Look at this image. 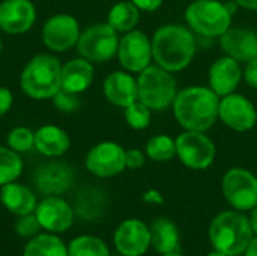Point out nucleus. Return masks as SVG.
Listing matches in <instances>:
<instances>
[{
    "label": "nucleus",
    "instance_id": "obj_22",
    "mask_svg": "<svg viewBox=\"0 0 257 256\" xmlns=\"http://www.w3.org/2000/svg\"><path fill=\"white\" fill-rule=\"evenodd\" d=\"M0 202L8 211L14 213L17 216H26V214L35 213V210L38 207L35 193L29 187L18 184L15 181L2 186Z\"/></svg>",
    "mask_w": 257,
    "mask_h": 256
},
{
    "label": "nucleus",
    "instance_id": "obj_12",
    "mask_svg": "<svg viewBox=\"0 0 257 256\" xmlns=\"http://www.w3.org/2000/svg\"><path fill=\"white\" fill-rule=\"evenodd\" d=\"M86 169L98 178H111L125 170V149L116 142H99L89 149Z\"/></svg>",
    "mask_w": 257,
    "mask_h": 256
},
{
    "label": "nucleus",
    "instance_id": "obj_24",
    "mask_svg": "<svg viewBox=\"0 0 257 256\" xmlns=\"http://www.w3.org/2000/svg\"><path fill=\"white\" fill-rule=\"evenodd\" d=\"M149 231H151V244L157 252L163 255L179 252L181 247L179 231L172 220L166 217H160L152 222Z\"/></svg>",
    "mask_w": 257,
    "mask_h": 256
},
{
    "label": "nucleus",
    "instance_id": "obj_10",
    "mask_svg": "<svg viewBox=\"0 0 257 256\" xmlns=\"http://www.w3.org/2000/svg\"><path fill=\"white\" fill-rule=\"evenodd\" d=\"M117 59L120 66L131 72L140 74L149 65H152V44L151 38L142 30H131L123 33L119 39Z\"/></svg>",
    "mask_w": 257,
    "mask_h": 256
},
{
    "label": "nucleus",
    "instance_id": "obj_39",
    "mask_svg": "<svg viewBox=\"0 0 257 256\" xmlns=\"http://www.w3.org/2000/svg\"><path fill=\"white\" fill-rule=\"evenodd\" d=\"M233 3L247 11H257V0H233Z\"/></svg>",
    "mask_w": 257,
    "mask_h": 256
},
{
    "label": "nucleus",
    "instance_id": "obj_3",
    "mask_svg": "<svg viewBox=\"0 0 257 256\" xmlns=\"http://www.w3.org/2000/svg\"><path fill=\"white\" fill-rule=\"evenodd\" d=\"M20 88L32 100H51L62 89V63L47 53L33 56L20 74Z\"/></svg>",
    "mask_w": 257,
    "mask_h": 256
},
{
    "label": "nucleus",
    "instance_id": "obj_15",
    "mask_svg": "<svg viewBox=\"0 0 257 256\" xmlns=\"http://www.w3.org/2000/svg\"><path fill=\"white\" fill-rule=\"evenodd\" d=\"M36 21V8L32 0H3L0 3V30L8 35L29 32Z\"/></svg>",
    "mask_w": 257,
    "mask_h": 256
},
{
    "label": "nucleus",
    "instance_id": "obj_20",
    "mask_svg": "<svg viewBox=\"0 0 257 256\" xmlns=\"http://www.w3.org/2000/svg\"><path fill=\"white\" fill-rule=\"evenodd\" d=\"M102 92L105 100L120 109L128 107L139 100L137 78L128 71H113L102 83Z\"/></svg>",
    "mask_w": 257,
    "mask_h": 256
},
{
    "label": "nucleus",
    "instance_id": "obj_18",
    "mask_svg": "<svg viewBox=\"0 0 257 256\" xmlns=\"http://www.w3.org/2000/svg\"><path fill=\"white\" fill-rule=\"evenodd\" d=\"M35 216L41 228L50 232H65L74 222V210L59 196H47L42 199L35 210Z\"/></svg>",
    "mask_w": 257,
    "mask_h": 256
},
{
    "label": "nucleus",
    "instance_id": "obj_21",
    "mask_svg": "<svg viewBox=\"0 0 257 256\" xmlns=\"http://www.w3.org/2000/svg\"><path fill=\"white\" fill-rule=\"evenodd\" d=\"M95 77L92 62L84 57H75L62 65V89L72 94L86 92Z\"/></svg>",
    "mask_w": 257,
    "mask_h": 256
},
{
    "label": "nucleus",
    "instance_id": "obj_11",
    "mask_svg": "<svg viewBox=\"0 0 257 256\" xmlns=\"http://www.w3.org/2000/svg\"><path fill=\"white\" fill-rule=\"evenodd\" d=\"M80 35V23L71 14H56L50 17L41 30L42 44L54 53H65L75 47Z\"/></svg>",
    "mask_w": 257,
    "mask_h": 256
},
{
    "label": "nucleus",
    "instance_id": "obj_8",
    "mask_svg": "<svg viewBox=\"0 0 257 256\" xmlns=\"http://www.w3.org/2000/svg\"><path fill=\"white\" fill-rule=\"evenodd\" d=\"M176 157L193 170H205L215 160V143L206 133L184 130L176 139Z\"/></svg>",
    "mask_w": 257,
    "mask_h": 256
},
{
    "label": "nucleus",
    "instance_id": "obj_4",
    "mask_svg": "<svg viewBox=\"0 0 257 256\" xmlns=\"http://www.w3.org/2000/svg\"><path fill=\"white\" fill-rule=\"evenodd\" d=\"M253 234L250 219L238 211L220 213L209 226V240L214 249L229 256L244 253Z\"/></svg>",
    "mask_w": 257,
    "mask_h": 256
},
{
    "label": "nucleus",
    "instance_id": "obj_1",
    "mask_svg": "<svg viewBox=\"0 0 257 256\" xmlns=\"http://www.w3.org/2000/svg\"><path fill=\"white\" fill-rule=\"evenodd\" d=\"M151 44L154 62L172 74L188 68L197 53L196 33L179 23L158 27L151 38Z\"/></svg>",
    "mask_w": 257,
    "mask_h": 256
},
{
    "label": "nucleus",
    "instance_id": "obj_7",
    "mask_svg": "<svg viewBox=\"0 0 257 256\" xmlns=\"http://www.w3.org/2000/svg\"><path fill=\"white\" fill-rule=\"evenodd\" d=\"M119 39V33L107 21L96 23L81 32L75 47L80 57L92 63H104L117 54Z\"/></svg>",
    "mask_w": 257,
    "mask_h": 256
},
{
    "label": "nucleus",
    "instance_id": "obj_30",
    "mask_svg": "<svg viewBox=\"0 0 257 256\" xmlns=\"http://www.w3.org/2000/svg\"><path fill=\"white\" fill-rule=\"evenodd\" d=\"M123 118H125V122L128 124V127H131L133 130L142 131L151 125L152 110L148 106H145L142 101L137 100L123 109Z\"/></svg>",
    "mask_w": 257,
    "mask_h": 256
},
{
    "label": "nucleus",
    "instance_id": "obj_28",
    "mask_svg": "<svg viewBox=\"0 0 257 256\" xmlns=\"http://www.w3.org/2000/svg\"><path fill=\"white\" fill-rule=\"evenodd\" d=\"M107 244L93 235H80L68 244V256H108Z\"/></svg>",
    "mask_w": 257,
    "mask_h": 256
},
{
    "label": "nucleus",
    "instance_id": "obj_42",
    "mask_svg": "<svg viewBox=\"0 0 257 256\" xmlns=\"http://www.w3.org/2000/svg\"><path fill=\"white\" fill-rule=\"evenodd\" d=\"M208 256H229L226 255V253H223V252H218V250H215V252H211Z\"/></svg>",
    "mask_w": 257,
    "mask_h": 256
},
{
    "label": "nucleus",
    "instance_id": "obj_31",
    "mask_svg": "<svg viewBox=\"0 0 257 256\" xmlns=\"http://www.w3.org/2000/svg\"><path fill=\"white\" fill-rule=\"evenodd\" d=\"M6 143L18 154L29 152L32 148H35V133L27 127H15L9 131Z\"/></svg>",
    "mask_w": 257,
    "mask_h": 256
},
{
    "label": "nucleus",
    "instance_id": "obj_34",
    "mask_svg": "<svg viewBox=\"0 0 257 256\" xmlns=\"http://www.w3.org/2000/svg\"><path fill=\"white\" fill-rule=\"evenodd\" d=\"M146 152L140 149H126L125 151V166L128 169H140L146 161Z\"/></svg>",
    "mask_w": 257,
    "mask_h": 256
},
{
    "label": "nucleus",
    "instance_id": "obj_16",
    "mask_svg": "<svg viewBox=\"0 0 257 256\" xmlns=\"http://www.w3.org/2000/svg\"><path fill=\"white\" fill-rule=\"evenodd\" d=\"M151 244V231L145 222L128 219L114 232V246L123 256L143 255Z\"/></svg>",
    "mask_w": 257,
    "mask_h": 256
},
{
    "label": "nucleus",
    "instance_id": "obj_13",
    "mask_svg": "<svg viewBox=\"0 0 257 256\" xmlns=\"http://www.w3.org/2000/svg\"><path fill=\"white\" fill-rule=\"evenodd\" d=\"M218 119L236 133H247L257 124L256 106L241 94H229L220 98Z\"/></svg>",
    "mask_w": 257,
    "mask_h": 256
},
{
    "label": "nucleus",
    "instance_id": "obj_43",
    "mask_svg": "<svg viewBox=\"0 0 257 256\" xmlns=\"http://www.w3.org/2000/svg\"><path fill=\"white\" fill-rule=\"evenodd\" d=\"M163 256H184V255H181V253L178 252V253H167V255H163Z\"/></svg>",
    "mask_w": 257,
    "mask_h": 256
},
{
    "label": "nucleus",
    "instance_id": "obj_29",
    "mask_svg": "<svg viewBox=\"0 0 257 256\" xmlns=\"http://www.w3.org/2000/svg\"><path fill=\"white\" fill-rule=\"evenodd\" d=\"M23 174V160L9 146H0V187L14 183Z\"/></svg>",
    "mask_w": 257,
    "mask_h": 256
},
{
    "label": "nucleus",
    "instance_id": "obj_23",
    "mask_svg": "<svg viewBox=\"0 0 257 256\" xmlns=\"http://www.w3.org/2000/svg\"><path fill=\"white\" fill-rule=\"evenodd\" d=\"M71 148V139L57 125H42L35 131V149L45 157H62Z\"/></svg>",
    "mask_w": 257,
    "mask_h": 256
},
{
    "label": "nucleus",
    "instance_id": "obj_41",
    "mask_svg": "<svg viewBox=\"0 0 257 256\" xmlns=\"http://www.w3.org/2000/svg\"><path fill=\"white\" fill-rule=\"evenodd\" d=\"M250 223L253 228V232L257 235V205L251 210V217H250Z\"/></svg>",
    "mask_w": 257,
    "mask_h": 256
},
{
    "label": "nucleus",
    "instance_id": "obj_32",
    "mask_svg": "<svg viewBox=\"0 0 257 256\" xmlns=\"http://www.w3.org/2000/svg\"><path fill=\"white\" fill-rule=\"evenodd\" d=\"M53 104L54 107L62 112V113H72V112H77L81 106V100H80V95L78 94H72V92H68L65 89H60L53 98Z\"/></svg>",
    "mask_w": 257,
    "mask_h": 256
},
{
    "label": "nucleus",
    "instance_id": "obj_35",
    "mask_svg": "<svg viewBox=\"0 0 257 256\" xmlns=\"http://www.w3.org/2000/svg\"><path fill=\"white\" fill-rule=\"evenodd\" d=\"M244 80L253 89H257V56L254 59L248 60L244 68Z\"/></svg>",
    "mask_w": 257,
    "mask_h": 256
},
{
    "label": "nucleus",
    "instance_id": "obj_9",
    "mask_svg": "<svg viewBox=\"0 0 257 256\" xmlns=\"http://www.w3.org/2000/svg\"><path fill=\"white\" fill-rule=\"evenodd\" d=\"M227 202L238 211H251L257 205V177L242 167L229 169L221 181Z\"/></svg>",
    "mask_w": 257,
    "mask_h": 256
},
{
    "label": "nucleus",
    "instance_id": "obj_36",
    "mask_svg": "<svg viewBox=\"0 0 257 256\" xmlns=\"http://www.w3.org/2000/svg\"><path fill=\"white\" fill-rule=\"evenodd\" d=\"M12 104H14L12 92L8 88L0 86V116H5L11 110Z\"/></svg>",
    "mask_w": 257,
    "mask_h": 256
},
{
    "label": "nucleus",
    "instance_id": "obj_44",
    "mask_svg": "<svg viewBox=\"0 0 257 256\" xmlns=\"http://www.w3.org/2000/svg\"><path fill=\"white\" fill-rule=\"evenodd\" d=\"M2 47H3V45H2V39H0V53H2Z\"/></svg>",
    "mask_w": 257,
    "mask_h": 256
},
{
    "label": "nucleus",
    "instance_id": "obj_27",
    "mask_svg": "<svg viewBox=\"0 0 257 256\" xmlns=\"http://www.w3.org/2000/svg\"><path fill=\"white\" fill-rule=\"evenodd\" d=\"M146 157L152 161L164 163L176 157V142L169 134L152 136L145 146Z\"/></svg>",
    "mask_w": 257,
    "mask_h": 256
},
{
    "label": "nucleus",
    "instance_id": "obj_25",
    "mask_svg": "<svg viewBox=\"0 0 257 256\" xmlns=\"http://www.w3.org/2000/svg\"><path fill=\"white\" fill-rule=\"evenodd\" d=\"M140 12L142 11L131 0H122L110 8L107 23L117 33H126L137 27L140 21Z\"/></svg>",
    "mask_w": 257,
    "mask_h": 256
},
{
    "label": "nucleus",
    "instance_id": "obj_26",
    "mask_svg": "<svg viewBox=\"0 0 257 256\" xmlns=\"http://www.w3.org/2000/svg\"><path fill=\"white\" fill-rule=\"evenodd\" d=\"M23 256H68V247L53 234H41L29 240Z\"/></svg>",
    "mask_w": 257,
    "mask_h": 256
},
{
    "label": "nucleus",
    "instance_id": "obj_14",
    "mask_svg": "<svg viewBox=\"0 0 257 256\" xmlns=\"http://www.w3.org/2000/svg\"><path fill=\"white\" fill-rule=\"evenodd\" d=\"M242 78L244 69L241 68V62L226 54L215 59L208 71V86L220 98L236 92Z\"/></svg>",
    "mask_w": 257,
    "mask_h": 256
},
{
    "label": "nucleus",
    "instance_id": "obj_17",
    "mask_svg": "<svg viewBox=\"0 0 257 256\" xmlns=\"http://www.w3.org/2000/svg\"><path fill=\"white\" fill-rule=\"evenodd\" d=\"M74 170L62 161H50L35 172V186L45 196H59L74 184Z\"/></svg>",
    "mask_w": 257,
    "mask_h": 256
},
{
    "label": "nucleus",
    "instance_id": "obj_33",
    "mask_svg": "<svg viewBox=\"0 0 257 256\" xmlns=\"http://www.w3.org/2000/svg\"><path fill=\"white\" fill-rule=\"evenodd\" d=\"M39 229H41V225L33 213L20 216V219L15 223V231L23 238H32L35 234H38Z\"/></svg>",
    "mask_w": 257,
    "mask_h": 256
},
{
    "label": "nucleus",
    "instance_id": "obj_38",
    "mask_svg": "<svg viewBox=\"0 0 257 256\" xmlns=\"http://www.w3.org/2000/svg\"><path fill=\"white\" fill-rule=\"evenodd\" d=\"M143 201L148 204H163V196L157 190H149L143 195Z\"/></svg>",
    "mask_w": 257,
    "mask_h": 256
},
{
    "label": "nucleus",
    "instance_id": "obj_40",
    "mask_svg": "<svg viewBox=\"0 0 257 256\" xmlns=\"http://www.w3.org/2000/svg\"><path fill=\"white\" fill-rule=\"evenodd\" d=\"M245 256H257V237H253L248 247L245 249Z\"/></svg>",
    "mask_w": 257,
    "mask_h": 256
},
{
    "label": "nucleus",
    "instance_id": "obj_6",
    "mask_svg": "<svg viewBox=\"0 0 257 256\" xmlns=\"http://www.w3.org/2000/svg\"><path fill=\"white\" fill-rule=\"evenodd\" d=\"M139 101L152 112H163L173 106L178 95V83L172 72L155 65H149L137 77Z\"/></svg>",
    "mask_w": 257,
    "mask_h": 256
},
{
    "label": "nucleus",
    "instance_id": "obj_37",
    "mask_svg": "<svg viewBox=\"0 0 257 256\" xmlns=\"http://www.w3.org/2000/svg\"><path fill=\"white\" fill-rule=\"evenodd\" d=\"M143 12H155L161 8L164 0H131Z\"/></svg>",
    "mask_w": 257,
    "mask_h": 256
},
{
    "label": "nucleus",
    "instance_id": "obj_2",
    "mask_svg": "<svg viewBox=\"0 0 257 256\" xmlns=\"http://www.w3.org/2000/svg\"><path fill=\"white\" fill-rule=\"evenodd\" d=\"M172 107L184 130L206 133L218 121L220 97L209 86H188L178 92Z\"/></svg>",
    "mask_w": 257,
    "mask_h": 256
},
{
    "label": "nucleus",
    "instance_id": "obj_19",
    "mask_svg": "<svg viewBox=\"0 0 257 256\" xmlns=\"http://www.w3.org/2000/svg\"><path fill=\"white\" fill-rule=\"evenodd\" d=\"M220 47L226 56L247 63L257 56V33L245 27H229L220 38Z\"/></svg>",
    "mask_w": 257,
    "mask_h": 256
},
{
    "label": "nucleus",
    "instance_id": "obj_5",
    "mask_svg": "<svg viewBox=\"0 0 257 256\" xmlns=\"http://www.w3.org/2000/svg\"><path fill=\"white\" fill-rule=\"evenodd\" d=\"M232 6L220 0H193L185 9L187 26L205 38H220L232 26Z\"/></svg>",
    "mask_w": 257,
    "mask_h": 256
}]
</instances>
